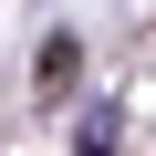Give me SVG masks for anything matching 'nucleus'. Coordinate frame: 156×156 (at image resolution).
<instances>
[{"instance_id":"obj_1","label":"nucleus","mask_w":156,"mask_h":156,"mask_svg":"<svg viewBox=\"0 0 156 156\" xmlns=\"http://www.w3.org/2000/svg\"><path fill=\"white\" fill-rule=\"evenodd\" d=\"M73 73H83V42H73V31H52V42H42V83L62 94V83H73Z\"/></svg>"}]
</instances>
